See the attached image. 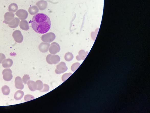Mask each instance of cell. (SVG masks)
Masks as SVG:
<instances>
[{"label":"cell","instance_id":"obj_1","mask_svg":"<svg viewBox=\"0 0 150 113\" xmlns=\"http://www.w3.org/2000/svg\"><path fill=\"white\" fill-rule=\"evenodd\" d=\"M31 25L32 28L36 32L40 34H45L50 29V19L46 14L37 13L32 19Z\"/></svg>","mask_w":150,"mask_h":113},{"label":"cell","instance_id":"obj_2","mask_svg":"<svg viewBox=\"0 0 150 113\" xmlns=\"http://www.w3.org/2000/svg\"><path fill=\"white\" fill-rule=\"evenodd\" d=\"M56 38L55 34L50 32L43 35L41 36V40L44 42L47 43H51Z\"/></svg>","mask_w":150,"mask_h":113},{"label":"cell","instance_id":"obj_3","mask_svg":"<svg viewBox=\"0 0 150 113\" xmlns=\"http://www.w3.org/2000/svg\"><path fill=\"white\" fill-rule=\"evenodd\" d=\"M67 69L68 67L66 65V63L63 62H61L57 66L55 73L57 74H61L67 71Z\"/></svg>","mask_w":150,"mask_h":113},{"label":"cell","instance_id":"obj_4","mask_svg":"<svg viewBox=\"0 0 150 113\" xmlns=\"http://www.w3.org/2000/svg\"><path fill=\"white\" fill-rule=\"evenodd\" d=\"M4 80L7 81H11L13 79L12 70L9 68H6L3 70L2 72Z\"/></svg>","mask_w":150,"mask_h":113},{"label":"cell","instance_id":"obj_5","mask_svg":"<svg viewBox=\"0 0 150 113\" xmlns=\"http://www.w3.org/2000/svg\"><path fill=\"white\" fill-rule=\"evenodd\" d=\"M49 50L51 54L55 55L60 51V46L58 43L56 42H52L50 46Z\"/></svg>","mask_w":150,"mask_h":113},{"label":"cell","instance_id":"obj_6","mask_svg":"<svg viewBox=\"0 0 150 113\" xmlns=\"http://www.w3.org/2000/svg\"><path fill=\"white\" fill-rule=\"evenodd\" d=\"M13 36L14 40L17 43H22L23 41V36L21 32L19 30L14 31L13 33Z\"/></svg>","mask_w":150,"mask_h":113},{"label":"cell","instance_id":"obj_7","mask_svg":"<svg viewBox=\"0 0 150 113\" xmlns=\"http://www.w3.org/2000/svg\"><path fill=\"white\" fill-rule=\"evenodd\" d=\"M16 14L19 18L22 20L26 19L28 17V12L26 10L22 9L18 10Z\"/></svg>","mask_w":150,"mask_h":113},{"label":"cell","instance_id":"obj_8","mask_svg":"<svg viewBox=\"0 0 150 113\" xmlns=\"http://www.w3.org/2000/svg\"><path fill=\"white\" fill-rule=\"evenodd\" d=\"M15 85L17 89L22 90L24 88V85L22 78L19 77H17L15 80Z\"/></svg>","mask_w":150,"mask_h":113},{"label":"cell","instance_id":"obj_9","mask_svg":"<svg viewBox=\"0 0 150 113\" xmlns=\"http://www.w3.org/2000/svg\"><path fill=\"white\" fill-rule=\"evenodd\" d=\"M50 46L49 43L42 42L39 46V49L41 52L45 53L48 51Z\"/></svg>","mask_w":150,"mask_h":113},{"label":"cell","instance_id":"obj_10","mask_svg":"<svg viewBox=\"0 0 150 113\" xmlns=\"http://www.w3.org/2000/svg\"><path fill=\"white\" fill-rule=\"evenodd\" d=\"M39 9L41 11L46 10L48 6V3L44 1H39L36 4Z\"/></svg>","mask_w":150,"mask_h":113},{"label":"cell","instance_id":"obj_11","mask_svg":"<svg viewBox=\"0 0 150 113\" xmlns=\"http://www.w3.org/2000/svg\"><path fill=\"white\" fill-rule=\"evenodd\" d=\"M50 65L56 64L60 61V57L58 55H51L50 58Z\"/></svg>","mask_w":150,"mask_h":113},{"label":"cell","instance_id":"obj_12","mask_svg":"<svg viewBox=\"0 0 150 113\" xmlns=\"http://www.w3.org/2000/svg\"><path fill=\"white\" fill-rule=\"evenodd\" d=\"M88 53V52H85L84 50H80L79 53V55L76 56V59L78 61H80L82 60H84Z\"/></svg>","mask_w":150,"mask_h":113},{"label":"cell","instance_id":"obj_13","mask_svg":"<svg viewBox=\"0 0 150 113\" xmlns=\"http://www.w3.org/2000/svg\"><path fill=\"white\" fill-rule=\"evenodd\" d=\"M3 67L5 68H8L12 66L13 64V62L12 59H4L2 62Z\"/></svg>","mask_w":150,"mask_h":113},{"label":"cell","instance_id":"obj_14","mask_svg":"<svg viewBox=\"0 0 150 113\" xmlns=\"http://www.w3.org/2000/svg\"><path fill=\"white\" fill-rule=\"evenodd\" d=\"M29 89L31 91H35L37 90V85L34 81L29 80L27 83Z\"/></svg>","mask_w":150,"mask_h":113},{"label":"cell","instance_id":"obj_15","mask_svg":"<svg viewBox=\"0 0 150 113\" xmlns=\"http://www.w3.org/2000/svg\"><path fill=\"white\" fill-rule=\"evenodd\" d=\"M19 27L22 29L24 30L27 31L29 29V23L27 20H23L20 22Z\"/></svg>","mask_w":150,"mask_h":113},{"label":"cell","instance_id":"obj_16","mask_svg":"<svg viewBox=\"0 0 150 113\" xmlns=\"http://www.w3.org/2000/svg\"><path fill=\"white\" fill-rule=\"evenodd\" d=\"M24 92L21 90H18L14 95V98L16 100H19L23 97Z\"/></svg>","mask_w":150,"mask_h":113},{"label":"cell","instance_id":"obj_17","mask_svg":"<svg viewBox=\"0 0 150 113\" xmlns=\"http://www.w3.org/2000/svg\"><path fill=\"white\" fill-rule=\"evenodd\" d=\"M28 11H29V14L32 15H36V14L38 13L39 8L37 6H33L29 7Z\"/></svg>","mask_w":150,"mask_h":113},{"label":"cell","instance_id":"obj_18","mask_svg":"<svg viewBox=\"0 0 150 113\" xmlns=\"http://www.w3.org/2000/svg\"><path fill=\"white\" fill-rule=\"evenodd\" d=\"M2 91L4 95L7 96L10 93V89L9 87L7 85H4L2 87Z\"/></svg>","mask_w":150,"mask_h":113},{"label":"cell","instance_id":"obj_19","mask_svg":"<svg viewBox=\"0 0 150 113\" xmlns=\"http://www.w3.org/2000/svg\"><path fill=\"white\" fill-rule=\"evenodd\" d=\"M18 9V6L15 3H12L8 7V10L13 13H15Z\"/></svg>","mask_w":150,"mask_h":113},{"label":"cell","instance_id":"obj_20","mask_svg":"<svg viewBox=\"0 0 150 113\" xmlns=\"http://www.w3.org/2000/svg\"><path fill=\"white\" fill-rule=\"evenodd\" d=\"M73 58V54L70 52H68L66 53L65 56V60L67 61H70L72 60Z\"/></svg>","mask_w":150,"mask_h":113},{"label":"cell","instance_id":"obj_21","mask_svg":"<svg viewBox=\"0 0 150 113\" xmlns=\"http://www.w3.org/2000/svg\"><path fill=\"white\" fill-rule=\"evenodd\" d=\"M37 84V90L38 91H40L42 89L43 87V82L40 80H38L36 81Z\"/></svg>","mask_w":150,"mask_h":113},{"label":"cell","instance_id":"obj_22","mask_svg":"<svg viewBox=\"0 0 150 113\" xmlns=\"http://www.w3.org/2000/svg\"><path fill=\"white\" fill-rule=\"evenodd\" d=\"M80 64L79 63H74L73 65H72L71 67V69L73 72L76 71V70L78 69V68L80 66Z\"/></svg>","mask_w":150,"mask_h":113},{"label":"cell","instance_id":"obj_23","mask_svg":"<svg viewBox=\"0 0 150 113\" xmlns=\"http://www.w3.org/2000/svg\"><path fill=\"white\" fill-rule=\"evenodd\" d=\"M24 100L27 102V101H29L35 99V97L31 95H25L24 96Z\"/></svg>","mask_w":150,"mask_h":113},{"label":"cell","instance_id":"obj_24","mask_svg":"<svg viewBox=\"0 0 150 113\" xmlns=\"http://www.w3.org/2000/svg\"><path fill=\"white\" fill-rule=\"evenodd\" d=\"M23 81L24 83L26 84H27L28 82L30 80V77L28 74H25L23 77Z\"/></svg>","mask_w":150,"mask_h":113},{"label":"cell","instance_id":"obj_25","mask_svg":"<svg viewBox=\"0 0 150 113\" xmlns=\"http://www.w3.org/2000/svg\"><path fill=\"white\" fill-rule=\"evenodd\" d=\"M72 75V73H66L63 75L62 77V80L63 82H65L66 80L69 77H70L71 75Z\"/></svg>","mask_w":150,"mask_h":113},{"label":"cell","instance_id":"obj_26","mask_svg":"<svg viewBox=\"0 0 150 113\" xmlns=\"http://www.w3.org/2000/svg\"><path fill=\"white\" fill-rule=\"evenodd\" d=\"M49 86L48 85L44 84H43V89L40 91L41 92H48L49 90Z\"/></svg>","mask_w":150,"mask_h":113},{"label":"cell","instance_id":"obj_27","mask_svg":"<svg viewBox=\"0 0 150 113\" xmlns=\"http://www.w3.org/2000/svg\"><path fill=\"white\" fill-rule=\"evenodd\" d=\"M5 59V56L4 55L2 54L1 57L0 58V64L2 63V62L4 59Z\"/></svg>","mask_w":150,"mask_h":113},{"label":"cell","instance_id":"obj_28","mask_svg":"<svg viewBox=\"0 0 150 113\" xmlns=\"http://www.w3.org/2000/svg\"><path fill=\"white\" fill-rule=\"evenodd\" d=\"M1 55H1V53H0V58H1Z\"/></svg>","mask_w":150,"mask_h":113}]
</instances>
